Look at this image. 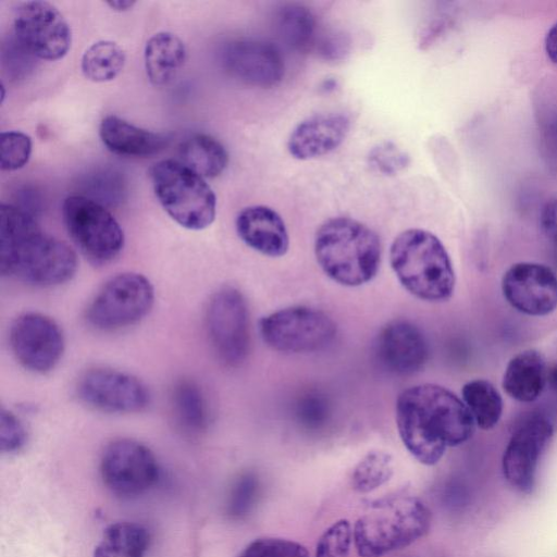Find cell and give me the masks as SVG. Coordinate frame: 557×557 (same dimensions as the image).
<instances>
[{"label":"cell","instance_id":"obj_9","mask_svg":"<svg viewBox=\"0 0 557 557\" xmlns=\"http://www.w3.org/2000/svg\"><path fill=\"white\" fill-rule=\"evenodd\" d=\"M154 292L147 277L125 272L111 277L100 288L86 311L88 323L101 331L133 325L152 308Z\"/></svg>","mask_w":557,"mask_h":557},{"label":"cell","instance_id":"obj_39","mask_svg":"<svg viewBox=\"0 0 557 557\" xmlns=\"http://www.w3.org/2000/svg\"><path fill=\"white\" fill-rule=\"evenodd\" d=\"M544 48L547 58L557 64V22L549 28L545 36Z\"/></svg>","mask_w":557,"mask_h":557},{"label":"cell","instance_id":"obj_19","mask_svg":"<svg viewBox=\"0 0 557 557\" xmlns=\"http://www.w3.org/2000/svg\"><path fill=\"white\" fill-rule=\"evenodd\" d=\"M349 119L342 113H322L301 121L287 140L289 154L297 160L322 157L335 150L346 138Z\"/></svg>","mask_w":557,"mask_h":557},{"label":"cell","instance_id":"obj_3","mask_svg":"<svg viewBox=\"0 0 557 557\" xmlns=\"http://www.w3.org/2000/svg\"><path fill=\"white\" fill-rule=\"evenodd\" d=\"M314 255L331 280L355 287L376 275L382 248L377 234L369 226L348 216H335L318 228Z\"/></svg>","mask_w":557,"mask_h":557},{"label":"cell","instance_id":"obj_12","mask_svg":"<svg viewBox=\"0 0 557 557\" xmlns=\"http://www.w3.org/2000/svg\"><path fill=\"white\" fill-rule=\"evenodd\" d=\"M14 34L29 54L49 61L63 58L72 42L69 23L53 4L46 1H26L17 7Z\"/></svg>","mask_w":557,"mask_h":557},{"label":"cell","instance_id":"obj_34","mask_svg":"<svg viewBox=\"0 0 557 557\" xmlns=\"http://www.w3.org/2000/svg\"><path fill=\"white\" fill-rule=\"evenodd\" d=\"M257 494L258 480L252 474L242 475L232 488L227 504L228 515L234 519L246 516L250 511Z\"/></svg>","mask_w":557,"mask_h":557},{"label":"cell","instance_id":"obj_36","mask_svg":"<svg viewBox=\"0 0 557 557\" xmlns=\"http://www.w3.org/2000/svg\"><path fill=\"white\" fill-rule=\"evenodd\" d=\"M409 158L392 143H384L369 153V163L383 174H395L403 170Z\"/></svg>","mask_w":557,"mask_h":557},{"label":"cell","instance_id":"obj_29","mask_svg":"<svg viewBox=\"0 0 557 557\" xmlns=\"http://www.w3.org/2000/svg\"><path fill=\"white\" fill-rule=\"evenodd\" d=\"M277 26L282 37L294 48L307 50L313 45L315 20L307 8L285 5L278 12Z\"/></svg>","mask_w":557,"mask_h":557},{"label":"cell","instance_id":"obj_38","mask_svg":"<svg viewBox=\"0 0 557 557\" xmlns=\"http://www.w3.org/2000/svg\"><path fill=\"white\" fill-rule=\"evenodd\" d=\"M540 225L545 236L557 246V198L547 201L542 208Z\"/></svg>","mask_w":557,"mask_h":557},{"label":"cell","instance_id":"obj_26","mask_svg":"<svg viewBox=\"0 0 557 557\" xmlns=\"http://www.w3.org/2000/svg\"><path fill=\"white\" fill-rule=\"evenodd\" d=\"M172 406L175 420L189 433L203 431L209 423V405L200 386L191 380H181L173 387Z\"/></svg>","mask_w":557,"mask_h":557},{"label":"cell","instance_id":"obj_17","mask_svg":"<svg viewBox=\"0 0 557 557\" xmlns=\"http://www.w3.org/2000/svg\"><path fill=\"white\" fill-rule=\"evenodd\" d=\"M429 354L423 332L408 320L388 322L374 341V355L380 366L397 375L419 372L426 363Z\"/></svg>","mask_w":557,"mask_h":557},{"label":"cell","instance_id":"obj_40","mask_svg":"<svg viewBox=\"0 0 557 557\" xmlns=\"http://www.w3.org/2000/svg\"><path fill=\"white\" fill-rule=\"evenodd\" d=\"M135 1L133 0H111L108 1L107 4L115 11H126L132 9L135 5Z\"/></svg>","mask_w":557,"mask_h":557},{"label":"cell","instance_id":"obj_4","mask_svg":"<svg viewBox=\"0 0 557 557\" xmlns=\"http://www.w3.org/2000/svg\"><path fill=\"white\" fill-rule=\"evenodd\" d=\"M389 262L399 283L414 297L432 302L451 297L456 284L454 267L433 233L422 228L399 233L391 245Z\"/></svg>","mask_w":557,"mask_h":557},{"label":"cell","instance_id":"obj_6","mask_svg":"<svg viewBox=\"0 0 557 557\" xmlns=\"http://www.w3.org/2000/svg\"><path fill=\"white\" fill-rule=\"evenodd\" d=\"M150 178L160 205L181 226L200 231L214 221L216 198L212 188L182 162L162 160L154 163Z\"/></svg>","mask_w":557,"mask_h":557},{"label":"cell","instance_id":"obj_32","mask_svg":"<svg viewBox=\"0 0 557 557\" xmlns=\"http://www.w3.org/2000/svg\"><path fill=\"white\" fill-rule=\"evenodd\" d=\"M237 557H309L301 544L280 537H260L250 542Z\"/></svg>","mask_w":557,"mask_h":557},{"label":"cell","instance_id":"obj_2","mask_svg":"<svg viewBox=\"0 0 557 557\" xmlns=\"http://www.w3.org/2000/svg\"><path fill=\"white\" fill-rule=\"evenodd\" d=\"M77 270L75 251L46 234L34 218L13 205L0 207V271L2 275L41 287L63 284Z\"/></svg>","mask_w":557,"mask_h":557},{"label":"cell","instance_id":"obj_13","mask_svg":"<svg viewBox=\"0 0 557 557\" xmlns=\"http://www.w3.org/2000/svg\"><path fill=\"white\" fill-rule=\"evenodd\" d=\"M10 345L15 358L27 370L47 373L60 361L64 336L51 318L27 312L17 317L10 329Z\"/></svg>","mask_w":557,"mask_h":557},{"label":"cell","instance_id":"obj_5","mask_svg":"<svg viewBox=\"0 0 557 557\" xmlns=\"http://www.w3.org/2000/svg\"><path fill=\"white\" fill-rule=\"evenodd\" d=\"M431 512L417 497L389 496L374 500L356 521L352 540L360 557H383L424 536Z\"/></svg>","mask_w":557,"mask_h":557},{"label":"cell","instance_id":"obj_31","mask_svg":"<svg viewBox=\"0 0 557 557\" xmlns=\"http://www.w3.org/2000/svg\"><path fill=\"white\" fill-rule=\"evenodd\" d=\"M30 137L18 131L2 132L0 135V166L3 171L23 168L32 153Z\"/></svg>","mask_w":557,"mask_h":557},{"label":"cell","instance_id":"obj_20","mask_svg":"<svg viewBox=\"0 0 557 557\" xmlns=\"http://www.w3.org/2000/svg\"><path fill=\"white\" fill-rule=\"evenodd\" d=\"M239 238L261 255L277 258L289 247V237L282 216L272 208L256 205L244 208L236 218Z\"/></svg>","mask_w":557,"mask_h":557},{"label":"cell","instance_id":"obj_33","mask_svg":"<svg viewBox=\"0 0 557 557\" xmlns=\"http://www.w3.org/2000/svg\"><path fill=\"white\" fill-rule=\"evenodd\" d=\"M351 541V525L346 519H341L320 536L314 557H349Z\"/></svg>","mask_w":557,"mask_h":557},{"label":"cell","instance_id":"obj_8","mask_svg":"<svg viewBox=\"0 0 557 557\" xmlns=\"http://www.w3.org/2000/svg\"><path fill=\"white\" fill-rule=\"evenodd\" d=\"M65 227L79 250L94 263L116 258L124 246V234L115 218L96 200L72 195L62 206Z\"/></svg>","mask_w":557,"mask_h":557},{"label":"cell","instance_id":"obj_18","mask_svg":"<svg viewBox=\"0 0 557 557\" xmlns=\"http://www.w3.org/2000/svg\"><path fill=\"white\" fill-rule=\"evenodd\" d=\"M226 71L239 81L262 88L277 85L284 76V62L272 45L258 40H235L222 51Z\"/></svg>","mask_w":557,"mask_h":557},{"label":"cell","instance_id":"obj_14","mask_svg":"<svg viewBox=\"0 0 557 557\" xmlns=\"http://www.w3.org/2000/svg\"><path fill=\"white\" fill-rule=\"evenodd\" d=\"M76 391L84 404L102 412H137L149 404V392L141 381L110 368L86 371L79 377Z\"/></svg>","mask_w":557,"mask_h":557},{"label":"cell","instance_id":"obj_30","mask_svg":"<svg viewBox=\"0 0 557 557\" xmlns=\"http://www.w3.org/2000/svg\"><path fill=\"white\" fill-rule=\"evenodd\" d=\"M393 473L392 456L382 450H372L356 465L351 486L356 492L369 493L385 484Z\"/></svg>","mask_w":557,"mask_h":557},{"label":"cell","instance_id":"obj_28","mask_svg":"<svg viewBox=\"0 0 557 557\" xmlns=\"http://www.w3.org/2000/svg\"><path fill=\"white\" fill-rule=\"evenodd\" d=\"M125 60L121 46L111 40H100L86 49L81 67L89 81L104 83L114 79L122 72Z\"/></svg>","mask_w":557,"mask_h":557},{"label":"cell","instance_id":"obj_37","mask_svg":"<svg viewBox=\"0 0 557 557\" xmlns=\"http://www.w3.org/2000/svg\"><path fill=\"white\" fill-rule=\"evenodd\" d=\"M327 411V405L323 398L319 395H309L298 405L297 414L302 423L317 426L326 418Z\"/></svg>","mask_w":557,"mask_h":557},{"label":"cell","instance_id":"obj_7","mask_svg":"<svg viewBox=\"0 0 557 557\" xmlns=\"http://www.w3.org/2000/svg\"><path fill=\"white\" fill-rule=\"evenodd\" d=\"M263 342L284 354H308L330 346L337 327L325 312L307 306L276 310L259 321Z\"/></svg>","mask_w":557,"mask_h":557},{"label":"cell","instance_id":"obj_25","mask_svg":"<svg viewBox=\"0 0 557 557\" xmlns=\"http://www.w3.org/2000/svg\"><path fill=\"white\" fill-rule=\"evenodd\" d=\"M182 163L203 178H214L228 163L224 146L207 134H195L180 146Z\"/></svg>","mask_w":557,"mask_h":557},{"label":"cell","instance_id":"obj_16","mask_svg":"<svg viewBox=\"0 0 557 557\" xmlns=\"http://www.w3.org/2000/svg\"><path fill=\"white\" fill-rule=\"evenodd\" d=\"M553 432V424L543 416H532L517 428L502 461L504 476L511 486L525 493L532 491L541 455Z\"/></svg>","mask_w":557,"mask_h":557},{"label":"cell","instance_id":"obj_41","mask_svg":"<svg viewBox=\"0 0 557 557\" xmlns=\"http://www.w3.org/2000/svg\"><path fill=\"white\" fill-rule=\"evenodd\" d=\"M547 383L549 387L557 393V364L547 371Z\"/></svg>","mask_w":557,"mask_h":557},{"label":"cell","instance_id":"obj_35","mask_svg":"<svg viewBox=\"0 0 557 557\" xmlns=\"http://www.w3.org/2000/svg\"><path fill=\"white\" fill-rule=\"evenodd\" d=\"M27 441V432L21 420L10 410L0 413V449L3 454L21 450Z\"/></svg>","mask_w":557,"mask_h":557},{"label":"cell","instance_id":"obj_23","mask_svg":"<svg viewBox=\"0 0 557 557\" xmlns=\"http://www.w3.org/2000/svg\"><path fill=\"white\" fill-rule=\"evenodd\" d=\"M144 59L150 83L163 86L169 84L183 66L186 47L177 35L159 32L148 39Z\"/></svg>","mask_w":557,"mask_h":557},{"label":"cell","instance_id":"obj_27","mask_svg":"<svg viewBox=\"0 0 557 557\" xmlns=\"http://www.w3.org/2000/svg\"><path fill=\"white\" fill-rule=\"evenodd\" d=\"M461 395L476 426L491 430L499 422L504 401L498 389L490 381L471 380L462 386Z\"/></svg>","mask_w":557,"mask_h":557},{"label":"cell","instance_id":"obj_1","mask_svg":"<svg viewBox=\"0 0 557 557\" xmlns=\"http://www.w3.org/2000/svg\"><path fill=\"white\" fill-rule=\"evenodd\" d=\"M396 424L407 450L421 463H437L449 446L467 442L475 423L462 399L444 386L424 383L403 391Z\"/></svg>","mask_w":557,"mask_h":557},{"label":"cell","instance_id":"obj_15","mask_svg":"<svg viewBox=\"0 0 557 557\" xmlns=\"http://www.w3.org/2000/svg\"><path fill=\"white\" fill-rule=\"evenodd\" d=\"M506 301L517 311L544 317L557 309V275L547 265L537 262H517L502 278Z\"/></svg>","mask_w":557,"mask_h":557},{"label":"cell","instance_id":"obj_10","mask_svg":"<svg viewBox=\"0 0 557 557\" xmlns=\"http://www.w3.org/2000/svg\"><path fill=\"white\" fill-rule=\"evenodd\" d=\"M207 330L210 343L227 366H238L250 348L249 311L243 294L232 286L215 292L208 305Z\"/></svg>","mask_w":557,"mask_h":557},{"label":"cell","instance_id":"obj_22","mask_svg":"<svg viewBox=\"0 0 557 557\" xmlns=\"http://www.w3.org/2000/svg\"><path fill=\"white\" fill-rule=\"evenodd\" d=\"M546 384L545 359L536 349H525L513 356L507 363L502 382L506 394L520 403L536 400Z\"/></svg>","mask_w":557,"mask_h":557},{"label":"cell","instance_id":"obj_24","mask_svg":"<svg viewBox=\"0 0 557 557\" xmlns=\"http://www.w3.org/2000/svg\"><path fill=\"white\" fill-rule=\"evenodd\" d=\"M150 541L143 524L117 521L104 529L91 557H146Z\"/></svg>","mask_w":557,"mask_h":557},{"label":"cell","instance_id":"obj_21","mask_svg":"<svg viewBox=\"0 0 557 557\" xmlns=\"http://www.w3.org/2000/svg\"><path fill=\"white\" fill-rule=\"evenodd\" d=\"M99 135L111 152L125 157L152 156L166 145L163 135L140 128L116 115H108L101 121Z\"/></svg>","mask_w":557,"mask_h":557},{"label":"cell","instance_id":"obj_11","mask_svg":"<svg viewBox=\"0 0 557 557\" xmlns=\"http://www.w3.org/2000/svg\"><path fill=\"white\" fill-rule=\"evenodd\" d=\"M100 475L111 493L132 498L153 486L159 478V465L146 445L135 440L120 438L104 448Z\"/></svg>","mask_w":557,"mask_h":557}]
</instances>
